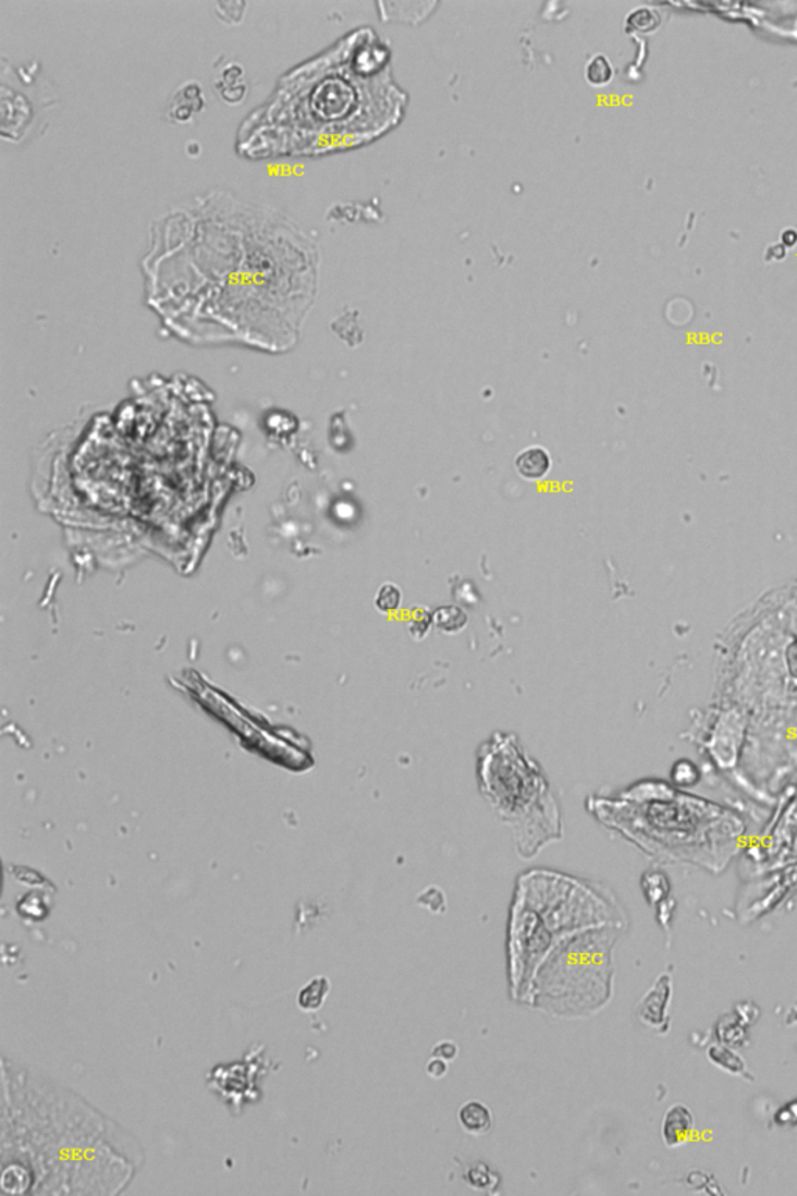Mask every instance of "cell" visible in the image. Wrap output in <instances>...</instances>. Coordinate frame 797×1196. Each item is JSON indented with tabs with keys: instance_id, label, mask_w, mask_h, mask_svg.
Listing matches in <instances>:
<instances>
[{
	"instance_id": "cell-7",
	"label": "cell",
	"mask_w": 797,
	"mask_h": 1196,
	"mask_svg": "<svg viewBox=\"0 0 797 1196\" xmlns=\"http://www.w3.org/2000/svg\"><path fill=\"white\" fill-rule=\"evenodd\" d=\"M662 981H664V978L659 981L658 986L645 1000L643 1011L647 1014H645L643 1020L648 1021V1024H659L662 1021V1013H664L666 1002H669L670 986L662 985Z\"/></svg>"
},
{
	"instance_id": "cell-10",
	"label": "cell",
	"mask_w": 797,
	"mask_h": 1196,
	"mask_svg": "<svg viewBox=\"0 0 797 1196\" xmlns=\"http://www.w3.org/2000/svg\"><path fill=\"white\" fill-rule=\"evenodd\" d=\"M701 770L697 764L688 759L677 760L672 768V784L679 789H691L701 781Z\"/></svg>"
},
{
	"instance_id": "cell-14",
	"label": "cell",
	"mask_w": 797,
	"mask_h": 1196,
	"mask_svg": "<svg viewBox=\"0 0 797 1196\" xmlns=\"http://www.w3.org/2000/svg\"><path fill=\"white\" fill-rule=\"evenodd\" d=\"M402 603V590L398 589L393 583H385L380 587L379 593L376 596L377 610L382 612H394L398 610Z\"/></svg>"
},
{
	"instance_id": "cell-2",
	"label": "cell",
	"mask_w": 797,
	"mask_h": 1196,
	"mask_svg": "<svg viewBox=\"0 0 797 1196\" xmlns=\"http://www.w3.org/2000/svg\"><path fill=\"white\" fill-rule=\"evenodd\" d=\"M622 826L654 853L708 871L726 869L746 832L740 811L665 781H643L622 796Z\"/></svg>"
},
{
	"instance_id": "cell-8",
	"label": "cell",
	"mask_w": 797,
	"mask_h": 1196,
	"mask_svg": "<svg viewBox=\"0 0 797 1196\" xmlns=\"http://www.w3.org/2000/svg\"><path fill=\"white\" fill-rule=\"evenodd\" d=\"M709 1058L713 1064L719 1065L723 1071L729 1072V1074H741L745 1072V1063H743L740 1054L735 1052L729 1046H713L709 1050Z\"/></svg>"
},
{
	"instance_id": "cell-4",
	"label": "cell",
	"mask_w": 797,
	"mask_h": 1196,
	"mask_svg": "<svg viewBox=\"0 0 797 1196\" xmlns=\"http://www.w3.org/2000/svg\"><path fill=\"white\" fill-rule=\"evenodd\" d=\"M550 467H552V459H550L549 452L539 448V446L524 449L516 456L517 473L527 480H541L549 474Z\"/></svg>"
},
{
	"instance_id": "cell-18",
	"label": "cell",
	"mask_w": 797,
	"mask_h": 1196,
	"mask_svg": "<svg viewBox=\"0 0 797 1196\" xmlns=\"http://www.w3.org/2000/svg\"><path fill=\"white\" fill-rule=\"evenodd\" d=\"M456 1054H458V1047H456V1044L444 1041L434 1046L432 1058H440V1060L447 1061L449 1063V1061L455 1060Z\"/></svg>"
},
{
	"instance_id": "cell-16",
	"label": "cell",
	"mask_w": 797,
	"mask_h": 1196,
	"mask_svg": "<svg viewBox=\"0 0 797 1196\" xmlns=\"http://www.w3.org/2000/svg\"><path fill=\"white\" fill-rule=\"evenodd\" d=\"M658 14L647 9L637 10V12H634L632 17H629V25H633L637 30H653V28L658 27Z\"/></svg>"
},
{
	"instance_id": "cell-3",
	"label": "cell",
	"mask_w": 797,
	"mask_h": 1196,
	"mask_svg": "<svg viewBox=\"0 0 797 1196\" xmlns=\"http://www.w3.org/2000/svg\"><path fill=\"white\" fill-rule=\"evenodd\" d=\"M695 1128V1119L690 1109L684 1105H675L666 1111L662 1122V1139L666 1147H677L690 1139Z\"/></svg>"
},
{
	"instance_id": "cell-13",
	"label": "cell",
	"mask_w": 797,
	"mask_h": 1196,
	"mask_svg": "<svg viewBox=\"0 0 797 1196\" xmlns=\"http://www.w3.org/2000/svg\"><path fill=\"white\" fill-rule=\"evenodd\" d=\"M645 894L650 902L664 901L670 894L669 879L662 872H653V875L645 876L643 882Z\"/></svg>"
},
{
	"instance_id": "cell-17",
	"label": "cell",
	"mask_w": 797,
	"mask_h": 1196,
	"mask_svg": "<svg viewBox=\"0 0 797 1196\" xmlns=\"http://www.w3.org/2000/svg\"><path fill=\"white\" fill-rule=\"evenodd\" d=\"M774 1120L781 1126L797 1125V1100L789 1101L788 1105L778 1109L775 1112Z\"/></svg>"
},
{
	"instance_id": "cell-19",
	"label": "cell",
	"mask_w": 797,
	"mask_h": 1196,
	"mask_svg": "<svg viewBox=\"0 0 797 1196\" xmlns=\"http://www.w3.org/2000/svg\"><path fill=\"white\" fill-rule=\"evenodd\" d=\"M427 1074L432 1078H443L447 1074V1061L440 1060V1058H432L429 1064H427Z\"/></svg>"
},
{
	"instance_id": "cell-12",
	"label": "cell",
	"mask_w": 797,
	"mask_h": 1196,
	"mask_svg": "<svg viewBox=\"0 0 797 1196\" xmlns=\"http://www.w3.org/2000/svg\"><path fill=\"white\" fill-rule=\"evenodd\" d=\"M329 991V984L326 978H317L303 989L299 994V1005L304 1010H318L321 1003L324 1002L326 994Z\"/></svg>"
},
{
	"instance_id": "cell-15",
	"label": "cell",
	"mask_w": 797,
	"mask_h": 1196,
	"mask_svg": "<svg viewBox=\"0 0 797 1196\" xmlns=\"http://www.w3.org/2000/svg\"><path fill=\"white\" fill-rule=\"evenodd\" d=\"M28 1183L30 1181H28L27 1173L21 1167H10L2 1176V1187L10 1194H23Z\"/></svg>"
},
{
	"instance_id": "cell-1",
	"label": "cell",
	"mask_w": 797,
	"mask_h": 1196,
	"mask_svg": "<svg viewBox=\"0 0 797 1196\" xmlns=\"http://www.w3.org/2000/svg\"><path fill=\"white\" fill-rule=\"evenodd\" d=\"M712 701L746 724L731 781L774 806L797 779V579L760 597L720 637Z\"/></svg>"
},
{
	"instance_id": "cell-5",
	"label": "cell",
	"mask_w": 797,
	"mask_h": 1196,
	"mask_svg": "<svg viewBox=\"0 0 797 1196\" xmlns=\"http://www.w3.org/2000/svg\"><path fill=\"white\" fill-rule=\"evenodd\" d=\"M459 1125L474 1136L487 1134L492 1128V1115L480 1101H467L458 1112Z\"/></svg>"
},
{
	"instance_id": "cell-11",
	"label": "cell",
	"mask_w": 797,
	"mask_h": 1196,
	"mask_svg": "<svg viewBox=\"0 0 797 1196\" xmlns=\"http://www.w3.org/2000/svg\"><path fill=\"white\" fill-rule=\"evenodd\" d=\"M614 78V68H612L610 58L604 56H596L587 63L586 66V80L592 86H604L611 83Z\"/></svg>"
},
{
	"instance_id": "cell-9",
	"label": "cell",
	"mask_w": 797,
	"mask_h": 1196,
	"mask_svg": "<svg viewBox=\"0 0 797 1196\" xmlns=\"http://www.w3.org/2000/svg\"><path fill=\"white\" fill-rule=\"evenodd\" d=\"M433 622L441 632L456 633L465 628L467 618L458 607H444L434 612Z\"/></svg>"
},
{
	"instance_id": "cell-6",
	"label": "cell",
	"mask_w": 797,
	"mask_h": 1196,
	"mask_svg": "<svg viewBox=\"0 0 797 1196\" xmlns=\"http://www.w3.org/2000/svg\"><path fill=\"white\" fill-rule=\"evenodd\" d=\"M716 1036H719L720 1042L724 1046H729L732 1049L741 1047L748 1039L746 1035V1025L743 1024L738 1016H726L716 1025Z\"/></svg>"
}]
</instances>
